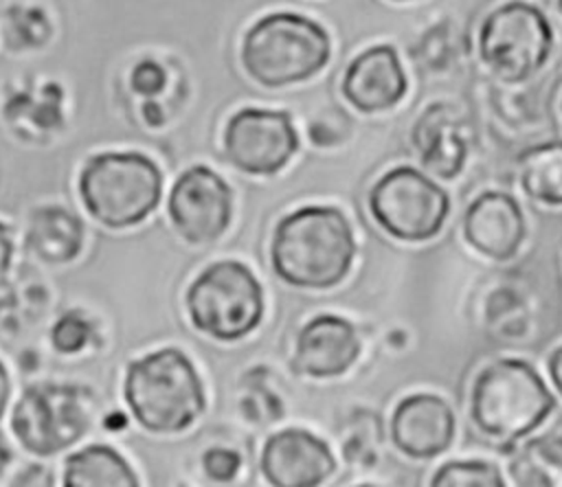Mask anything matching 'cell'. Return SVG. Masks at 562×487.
Here are the masks:
<instances>
[{
	"label": "cell",
	"instance_id": "cell-1",
	"mask_svg": "<svg viewBox=\"0 0 562 487\" xmlns=\"http://www.w3.org/2000/svg\"><path fill=\"white\" fill-rule=\"evenodd\" d=\"M356 239L334 206H301L283 215L270 244L274 274L294 287L327 290L351 270Z\"/></svg>",
	"mask_w": 562,
	"mask_h": 487
},
{
	"label": "cell",
	"instance_id": "cell-2",
	"mask_svg": "<svg viewBox=\"0 0 562 487\" xmlns=\"http://www.w3.org/2000/svg\"><path fill=\"white\" fill-rule=\"evenodd\" d=\"M125 404L149 432L187 430L204 410V388L193 362L173 347L158 349L127 366Z\"/></svg>",
	"mask_w": 562,
	"mask_h": 487
},
{
	"label": "cell",
	"instance_id": "cell-3",
	"mask_svg": "<svg viewBox=\"0 0 562 487\" xmlns=\"http://www.w3.org/2000/svg\"><path fill=\"white\" fill-rule=\"evenodd\" d=\"M329 55L331 42L325 26L290 11L259 18L241 42V64L248 77L266 88L307 81L327 66Z\"/></svg>",
	"mask_w": 562,
	"mask_h": 487
},
{
	"label": "cell",
	"instance_id": "cell-4",
	"mask_svg": "<svg viewBox=\"0 0 562 487\" xmlns=\"http://www.w3.org/2000/svg\"><path fill=\"white\" fill-rule=\"evenodd\" d=\"M553 408V395L538 371L525 360H496L476 375L472 386V421L483 434L498 441L527 437Z\"/></svg>",
	"mask_w": 562,
	"mask_h": 487
},
{
	"label": "cell",
	"instance_id": "cell-5",
	"mask_svg": "<svg viewBox=\"0 0 562 487\" xmlns=\"http://www.w3.org/2000/svg\"><path fill=\"white\" fill-rule=\"evenodd\" d=\"M79 193L88 213L108 228L140 224L160 202L162 173L136 151L92 156L79 175Z\"/></svg>",
	"mask_w": 562,
	"mask_h": 487
},
{
	"label": "cell",
	"instance_id": "cell-6",
	"mask_svg": "<svg viewBox=\"0 0 562 487\" xmlns=\"http://www.w3.org/2000/svg\"><path fill=\"white\" fill-rule=\"evenodd\" d=\"M187 312L198 331L233 342L261 322L263 290L248 265L215 261L189 285Z\"/></svg>",
	"mask_w": 562,
	"mask_h": 487
},
{
	"label": "cell",
	"instance_id": "cell-7",
	"mask_svg": "<svg viewBox=\"0 0 562 487\" xmlns=\"http://www.w3.org/2000/svg\"><path fill=\"white\" fill-rule=\"evenodd\" d=\"M553 48L547 15L527 2L512 0L494 9L481 24L479 53L483 64L503 81H525L538 72Z\"/></svg>",
	"mask_w": 562,
	"mask_h": 487
},
{
	"label": "cell",
	"instance_id": "cell-8",
	"mask_svg": "<svg viewBox=\"0 0 562 487\" xmlns=\"http://www.w3.org/2000/svg\"><path fill=\"white\" fill-rule=\"evenodd\" d=\"M369 211L391 237L426 241L441 230L450 197L435 180L404 165L378 178L369 191Z\"/></svg>",
	"mask_w": 562,
	"mask_h": 487
},
{
	"label": "cell",
	"instance_id": "cell-9",
	"mask_svg": "<svg viewBox=\"0 0 562 487\" xmlns=\"http://www.w3.org/2000/svg\"><path fill=\"white\" fill-rule=\"evenodd\" d=\"M90 426V412L75 386L37 384L18 399L11 428L24 450L37 456L57 454L77 443Z\"/></svg>",
	"mask_w": 562,
	"mask_h": 487
},
{
	"label": "cell",
	"instance_id": "cell-10",
	"mask_svg": "<svg viewBox=\"0 0 562 487\" xmlns=\"http://www.w3.org/2000/svg\"><path fill=\"white\" fill-rule=\"evenodd\" d=\"M299 149V134L285 110L244 107L224 129V154L233 167L252 175L281 171Z\"/></svg>",
	"mask_w": 562,
	"mask_h": 487
},
{
	"label": "cell",
	"instance_id": "cell-11",
	"mask_svg": "<svg viewBox=\"0 0 562 487\" xmlns=\"http://www.w3.org/2000/svg\"><path fill=\"white\" fill-rule=\"evenodd\" d=\"M233 215V191L213 169H187L169 193V217L180 237L209 244L224 235Z\"/></svg>",
	"mask_w": 562,
	"mask_h": 487
},
{
	"label": "cell",
	"instance_id": "cell-12",
	"mask_svg": "<svg viewBox=\"0 0 562 487\" xmlns=\"http://www.w3.org/2000/svg\"><path fill=\"white\" fill-rule=\"evenodd\" d=\"M261 472L274 487H316L336 472V458L316 434L285 428L263 443Z\"/></svg>",
	"mask_w": 562,
	"mask_h": 487
},
{
	"label": "cell",
	"instance_id": "cell-13",
	"mask_svg": "<svg viewBox=\"0 0 562 487\" xmlns=\"http://www.w3.org/2000/svg\"><path fill=\"white\" fill-rule=\"evenodd\" d=\"M454 437L452 408L437 395L404 397L391 417V441L411 458H432L446 452Z\"/></svg>",
	"mask_w": 562,
	"mask_h": 487
},
{
	"label": "cell",
	"instance_id": "cell-14",
	"mask_svg": "<svg viewBox=\"0 0 562 487\" xmlns=\"http://www.w3.org/2000/svg\"><path fill=\"white\" fill-rule=\"evenodd\" d=\"M408 81L391 44H378L356 55L342 77L345 99L360 112L373 114L397 105Z\"/></svg>",
	"mask_w": 562,
	"mask_h": 487
},
{
	"label": "cell",
	"instance_id": "cell-15",
	"mask_svg": "<svg viewBox=\"0 0 562 487\" xmlns=\"http://www.w3.org/2000/svg\"><path fill=\"white\" fill-rule=\"evenodd\" d=\"M465 241L485 257L507 261L525 239V217L518 202L501 191H485L463 213Z\"/></svg>",
	"mask_w": 562,
	"mask_h": 487
},
{
	"label": "cell",
	"instance_id": "cell-16",
	"mask_svg": "<svg viewBox=\"0 0 562 487\" xmlns=\"http://www.w3.org/2000/svg\"><path fill=\"white\" fill-rule=\"evenodd\" d=\"M360 355V338L353 325L334 314L314 316L299 333L294 369L310 377H336L347 373Z\"/></svg>",
	"mask_w": 562,
	"mask_h": 487
},
{
	"label": "cell",
	"instance_id": "cell-17",
	"mask_svg": "<svg viewBox=\"0 0 562 487\" xmlns=\"http://www.w3.org/2000/svg\"><path fill=\"white\" fill-rule=\"evenodd\" d=\"M411 136L424 169H428L432 175L452 180L461 173L468 158V140L450 105H428V110L415 123Z\"/></svg>",
	"mask_w": 562,
	"mask_h": 487
},
{
	"label": "cell",
	"instance_id": "cell-18",
	"mask_svg": "<svg viewBox=\"0 0 562 487\" xmlns=\"http://www.w3.org/2000/svg\"><path fill=\"white\" fill-rule=\"evenodd\" d=\"M83 244V226L77 215L61 206L37 208L29 226V246L48 263L75 259Z\"/></svg>",
	"mask_w": 562,
	"mask_h": 487
},
{
	"label": "cell",
	"instance_id": "cell-19",
	"mask_svg": "<svg viewBox=\"0 0 562 487\" xmlns=\"http://www.w3.org/2000/svg\"><path fill=\"white\" fill-rule=\"evenodd\" d=\"M68 487H136L138 478L127 461L108 445H88L66 458Z\"/></svg>",
	"mask_w": 562,
	"mask_h": 487
},
{
	"label": "cell",
	"instance_id": "cell-20",
	"mask_svg": "<svg viewBox=\"0 0 562 487\" xmlns=\"http://www.w3.org/2000/svg\"><path fill=\"white\" fill-rule=\"evenodd\" d=\"M522 191L542 204H562V140L542 143L518 156Z\"/></svg>",
	"mask_w": 562,
	"mask_h": 487
},
{
	"label": "cell",
	"instance_id": "cell-21",
	"mask_svg": "<svg viewBox=\"0 0 562 487\" xmlns=\"http://www.w3.org/2000/svg\"><path fill=\"white\" fill-rule=\"evenodd\" d=\"M432 487H503L501 469L490 461H450L443 463L432 480Z\"/></svg>",
	"mask_w": 562,
	"mask_h": 487
},
{
	"label": "cell",
	"instance_id": "cell-22",
	"mask_svg": "<svg viewBox=\"0 0 562 487\" xmlns=\"http://www.w3.org/2000/svg\"><path fill=\"white\" fill-rule=\"evenodd\" d=\"M90 340V322L79 314L61 316L50 331V342L59 353H77Z\"/></svg>",
	"mask_w": 562,
	"mask_h": 487
},
{
	"label": "cell",
	"instance_id": "cell-23",
	"mask_svg": "<svg viewBox=\"0 0 562 487\" xmlns=\"http://www.w3.org/2000/svg\"><path fill=\"white\" fill-rule=\"evenodd\" d=\"M239 465H241L239 454L228 448H211L202 456V467H204L206 476L213 480H220V483L233 480L239 472Z\"/></svg>",
	"mask_w": 562,
	"mask_h": 487
},
{
	"label": "cell",
	"instance_id": "cell-24",
	"mask_svg": "<svg viewBox=\"0 0 562 487\" xmlns=\"http://www.w3.org/2000/svg\"><path fill=\"white\" fill-rule=\"evenodd\" d=\"M165 81H167L165 70L154 59H145V61L134 66L132 88L138 94H156V92H160L165 88Z\"/></svg>",
	"mask_w": 562,
	"mask_h": 487
},
{
	"label": "cell",
	"instance_id": "cell-25",
	"mask_svg": "<svg viewBox=\"0 0 562 487\" xmlns=\"http://www.w3.org/2000/svg\"><path fill=\"white\" fill-rule=\"evenodd\" d=\"M512 474L516 485H553V480L540 467V461H536L529 452H522L512 461Z\"/></svg>",
	"mask_w": 562,
	"mask_h": 487
},
{
	"label": "cell",
	"instance_id": "cell-26",
	"mask_svg": "<svg viewBox=\"0 0 562 487\" xmlns=\"http://www.w3.org/2000/svg\"><path fill=\"white\" fill-rule=\"evenodd\" d=\"M525 452H529L536 461L562 467V437H544V439H533L527 443Z\"/></svg>",
	"mask_w": 562,
	"mask_h": 487
},
{
	"label": "cell",
	"instance_id": "cell-27",
	"mask_svg": "<svg viewBox=\"0 0 562 487\" xmlns=\"http://www.w3.org/2000/svg\"><path fill=\"white\" fill-rule=\"evenodd\" d=\"M11 252H13V244L9 237V230L4 224H0V274L9 268L11 263Z\"/></svg>",
	"mask_w": 562,
	"mask_h": 487
},
{
	"label": "cell",
	"instance_id": "cell-28",
	"mask_svg": "<svg viewBox=\"0 0 562 487\" xmlns=\"http://www.w3.org/2000/svg\"><path fill=\"white\" fill-rule=\"evenodd\" d=\"M549 375L553 380V386L560 390L562 395V347L555 349L549 358Z\"/></svg>",
	"mask_w": 562,
	"mask_h": 487
},
{
	"label": "cell",
	"instance_id": "cell-29",
	"mask_svg": "<svg viewBox=\"0 0 562 487\" xmlns=\"http://www.w3.org/2000/svg\"><path fill=\"white\" fill-rule=\"evenodd\" d=\"M9 393H11L9 375H7L4 364L0 362V419H2V415H4V406H7V401H9Z\"/></svg>",
	"mask_w": 562,
	"mask_h": 487
},
{
	"label": "cell",
	"instance_id": "cell-30",
	"mask_svg": "<svg viewBox=\"0 0 562 487\" xmlns=\"http://www.w3.org/2000/svg\"><path fill=\"white\" fill-rule=\"evenodd\" d=\"M4 439H2V434H0V469L7 465V461H9V450H7V445L2 443Z\"/></svg>",
	"mask_w": 562,
	"mask_h": 487
},
{
	"label": "cell",
	"instance_id": "cell-31",
	"mask_svg": "<svg viewBox=\"0 0 562 487\" xmlns=\"http://www.w3.org/2000/svg\"><path fill=\"white\" fill-rule=\"evenodd\" d=\"M558 7H560V11H562V0H558Z\"/></svg>",
	"mask_w": 562,
	"mask_h": 487
},
{
	"label": "cell",
	"instance_id": "cell-32",
	"mask_svg": "<svg viewBox=\"0 0 562 487\" xmlns=\"http://www.w3.org/2000/svg\"><path fill=\"white\" fill-rule=\"evenodd\" d=\"M395 2H406V0H395Z\"/></svg>",
	"mask_w": 562,
	"mask_h": 487
}]
</instances>
